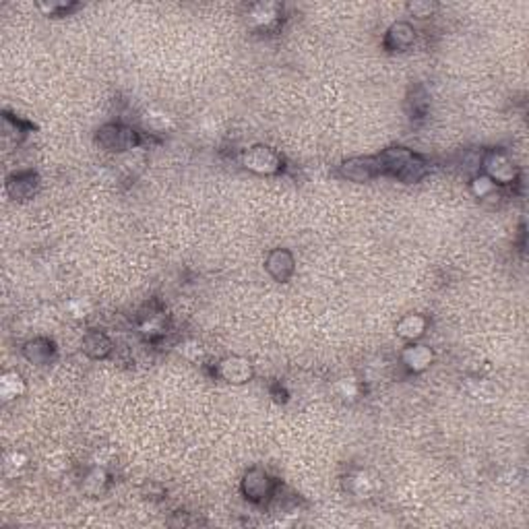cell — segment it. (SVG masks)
I'll return each instance as SVG.
<instances>
[{"instance_id":"cell-1","label":"cell","mask_w":529,"mask_h":529,"mask_svg":"<svg viewBox=\"0 0 529 529\" xmlns=\"http://www.w3.org/2000/svg\"><path fill=\"white\" fill-rule=\"evenodd\" d=\"M244 166L257 174H275L282 169V157L277 155L275 149L267 147V145H255L252 149H248L242 157Z\"/></svg>"},{"instance_id":"cell-2","label":"cell","mask_w":529,"mask_h":529,"mask_svg":"<svg viewBox=\"0 0 529 529\" xmlns=\"http://www.w3.org/2000/svg\"><path fill=\"white\" fill-rule=\"evenodd\" d=\"M97 141L101 147H106L110 151H126V149L137 147L139 137L133 128H126L121 124H108V126L99 128Z\"/></svg>"},{"instance_id":"cell-3","label":"cell","mask_w":529,"mask_h":529,"mask_svg":"<svg viewBox=\"0 0 529 529\" xmlns=\"http://www.w3.org/2000/svg\"><path fill=\"white\" fill-rule=\"evenodd\" d=\"M484 169H486V176L496 184H508L517 178V169L511 164V160L506 157L505 153L501 151H490L486 157H484Z\"/></svg>"},{"instance_id":"cell-4","label":"cell","mask_w":529,"mask_h":529,"mask_svg":"<svg viewBox=\"0 0 529 529\" xmlns=\"http://www.w3.org/2000/svg\"><path fill=\"white\" fill-rule=\"evenodd\" d=\"M242 490L248 501L252 503H263L275 490V481L271 480L263 469H250L242 481Z\"/></svg>"},{"instance_id":"cell-5","label":"cell","mask_w":529,"mask_h":529,"mask_svg":"<svg viewBox=\"0 0 529 529\" xmlns=\"http://www.w3.org/2000/svg\"><path fill=\"white\" fill-rule=\"evenodd\" d=\"M341 174H343L347 180H354V182L372 180L374 176L381 174L379 157H354V160H350V162H345V164L341 166Z\"/></svg>"},{"instance_id":"cell-6","label":"cell","mask_w":529,"mask_h":529,"mask_svg":"<svg viewBox=\"0 0 529 529\" xmlns=\"http://www.w3.org/2000/svg\"><path fill=\"white\" fill-rule=\"evenodd\" d=\"M217 374L228 383L240 385V383H246L252 377V368L244 358H225V360L219 362Z\"/></svg>"},{"instance_id":"cell-7","label":"cell","mask_w":529,"mask_h":529,"mask_svg":"<svg viewBox=\"0 0 529 529\" xmlns=\"http://www.w3.org/2000/svg\"><path fill=\"white\" fill-rule=\"evenodd\" d=\"M267 271L277 279V282H288L294 273V257L289 250L277 248L269 255L267 259Z\"/></svg>"},{"instance_id":"cell-8","label":"cell","mask_w":529,"mask_h":529,"mask_svg":"<svg viewBox=\"0 0 529 529\" xmlns=\"http://www.w3.org/2000/svg\"><path fill=\"white\" fill-rule=\"evenodd\" d=\"M6 189H9V194H11L13 199L25 201V199L33 196L35 191H38V176L31 174V172H27V174H17V176H13V178L9 180Z\"/></svg>"},{"instance_id":"cell-9","label":"cell","mask_w":529,"mask_h":529,"mask_svg":"<svg viewBox=\"0 0 529 529\" xmlns=\"http://www.w3.org/2000/svg\"><path fill=\"white\" fill-rule=\"evenodd\" d=\"M416 31L408 23H395L386 33V46L391 50H406L413 44Z\"/></svg>"},{"instance_id":"cell-10","label":"cell","mask_w":529,"mask_h":529,"mask_svg":"<svg viewBox=\"0 0 529 529\" xmlns=\"http://www.w3.org/2000/svg\"><path fill=\"white\" fill-rule=\"evenodd\" d=\"M401 358H403V364L408 366L409 370L420 372V370H424V368L430 366L434 356L433 352H430V347H426V345H411V347H408L401 354Z\"/></svg>"},{"instance_id":"cell-11","label":"cell","mask_w":529,"mask_h":529,"mask_svg":"<svg viewBox=\"0 0 529 529\" xmlns=\"http://www.w3.org/2000/svg\"><path fill=\"white\" fill-rule=\"evenodd\" d=\"M428 321L422 314H408L397 323V335H401L403 339H418L424 335Z\"/></svg>"},{"instance_id":"cell-12","label":"cell","mask_w":529,"mask_h":529,"mask_svg":"<svg viewBox=\"0 0 529 529\" xmlns=\"http://www.w3.org/2000/svg\"><path fill=\"white\" fill-rule=\"evenodd\" d=\"M83 350L91 358H106L110 354V350H112V341L104 333L94 331V333H87L85 339H83Z\"/></svg>"},{"instance_id":"cell-13","label":"cell","mask_w":529,"mask_h":529,"mask_svg":"<svg viewBox=\"0 0 529 529\" xmlns=\"http://www.w3.org/2000/svg\"><path fill=\"white\" fill-rule=\"evenodd\" d=\"M25 356L33 364H46L52 358V343L48 339H35L25 345Z\"/></svg>"},{"instance_id":"cell-14","label":"cell","mask_w":529,"mask_h":529,"mask_svg":"<svg viewBox=\"0 0 529 529\" xmlns=\"http://www.w3.org/2000/svg\"><path fill=\"white\" fill-rule=\"evenodd\" d=\"M426 172H428L426 164L418 155H411L408 164L403 166V169L397 174V178L403 180V182H418V180H422L426 176Z\"/></svg>"},{"instance_id":"cell-15","label":"cell","mask_w":529,"mask_h":529,"mask_svg":"<svg viewBox=\"0 0 529 529\" xmlns=\"http://www.w3.org/2000/svg\"><path fill=\"white\" fill-rule=\"evenodd\" d=\"M23 389V379L17 372H9V374L2 377V395H4V399H13V397L21 395Z\"/></svg>"},{"instance_id":"cell-16","label":"cell","mask_w":529,"mask_h":529,"mask_svg":"<svg viewBox=\"0 0 529 529\" xmlns=\"http://www.w3.org/2000/svg\"><path fill=\"white\" fill-rule=\"evenodd\" d=\"M494 182L488 178V176H480V178H476L474 180V184H472V189H474V193H476V196H488V194L492 193L494 191Z\"/></svg>"},{"instance_id":"cell-17","label":"cell","mask_w":529,"mask_h":529,"mask_svg":"<svg viewBox=\"0 0 529 529\" xmlns=\"http://www.w3.org/2000/svg\"><path fill=\"white\" fill-rule=\"evenodd\" d=\"M408 9L409 13H413L416 17H430V13L434 11V4H430V2H409Z\"/></svg>"}]
</instances>
